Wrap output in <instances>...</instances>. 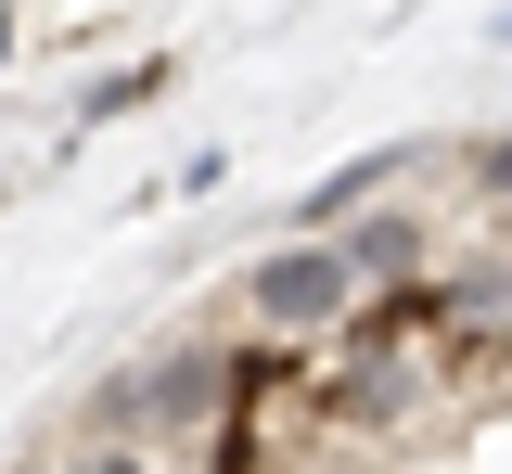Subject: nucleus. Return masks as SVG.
Returning a JSON list of instances; mask_svg holds the SVG:
<instances>
[{
    "label": "nucleus",
    "instance_id": "nucleus-1",
    "mask_svg": "<svg viewBox=\"0 0 512 474\" xmlns=\"http://www.w3.org/2000/svg\"><path fill=\"white\" fill-rule=\"evenodd\" d=\"M244 410V372H231V346H154V359H128L116 385H90V436H128V449H205L218 423Z\"/></svg>",
    "mask_w": 512,
    "mask_h": 474
},
{
    "label": "nucleus",
    "instance_id": "nucleus-2",
    "mask_svg": "<svg viewBox=\"0 0 512 474\" xmlns=\"http://www.w3.org/2000/svg\"><path fill=\"white\" fill-rule=\"evenodd\" d=\"M372 282L346 270V244H282V257H256L244 270V321L269 346H308V334H346V308H359Z\"/></svg>",
    "mask_w": 512,
    "mask_h": 474
},
{
    "label": "nucleus",
    "instance_id": "nucleus-3",
    "mask_svg": "<svg viewBox=\"0 0 512 474\" xmlns=\"http://www.w3.org/2000/svg\"><path fill=\"white\" fill-rule=\"evenodd\" d=\"M436 372H448V346H333V423L346 436H410L423 423V398H436Z\"/></svg>",
    "mask_w": 512,
    "mask_h": 474
},
{
    "label": "nucleus",
    "instance_id": "nucleus-4",
    "mask_svg": "<svg viewBox=\"0 0 512 474\" xmlns=\"http://www.w3.org/2000/svg\"><path fill=\"white\" fill-rule=\"evenodd\" d=\"M436 334H448V372H487L512 346V257H461L436 270Z\"/></svg>",
    "mask_w": 512,
    "mask_h": 474
},
{
    "label": "nucleus",
    "instance_id": "nucleus-5",
    "mask_svg": "<svg viewBox=\"0 0 512 474\" xmlns=\"http://www.w3.org/2000/svg\"><path fill=\"white\" fill-rule=\"evenodd\" d=\"M410 257H423V218H397V205H372V218L346 231V270L359 282H410Z\"/></svg>",
    "mask_w": 512,
    "mask_h": 474
},
{
    "label": "nucleus",
    "instance_id": "nucleus-6",
    "mask_svg": "<svg viewBox=\"0 0 512 474\" xmlns=\"http://www.w3.org/2000/svg\"><path fill=\"white\" fill-rule=\"evenodd\" d=\"M397 167H423V154H359V167H333V180L308 193V218H320V231H333V218H359V205H372Z\"/></svg>",
    "mask_w": 512,
    "mask_h": 474
},
{
    "label": "nucleus",
    "instance_id": "nucleus-7",
    "mask_svg": "<svg viewBox=\"0 0 512 474\" xmlns=\"http://www.w3.org/2000/svg\"><path fill=\"white\" fill-rule=\"evenodd\" d=\"M64 474H154V449H128V436H90V449H77Z\"/></svg>",
    "mask_w": 512,
    "mask_h": 474
},
{
    "label": "nucleus",
    "instance_id": "nucleus-8",
    "mask_svg": "<svg viewBox=\"0 0 512 474\" xmlns=\"http://www.w3.org/2000/svg\"><path fill=\"white\" fill-rule=\"evenodd\" d=\"M487 193H500V205H512V141H487Z\"/></svg>",
    "mask_w": 512,
    "mask_h": 474
}]
</instances>
